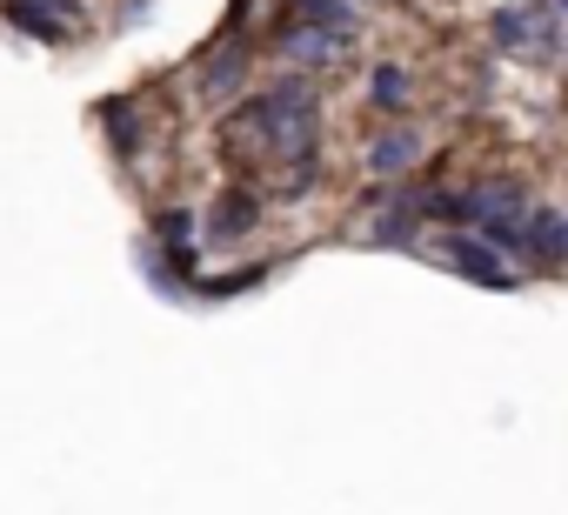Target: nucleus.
<instances>
[{"mask_svg":"<svg viewBox=\"0 0 568 515\" xmlns=\"http://www.w3.org/2000/svg\"><path fill=\"white\" fill-rule=\"evenodd\" d=\"M154 228H161V241H174V248H181V241L194 234V214H161Z\"/></svg>","mask_w":568,"mask_h":515,"instance_id":"9","label":"nucleus"},{"mask_svg":"<svg viewBox=\"0 0 568 515\" xmlns=\"http://www.w3.org/2000/svg\"><path fill=\"white\" fill-rule=\"evenodd\" d=\"M234 128H254L281 161H302V154L315 148V94L288 81V88H274L267 101H254Z\"/></svg>","mask_w":568,"mask_h":515,"instance_id":"1","label":"nucleus"},{"mask_svg":"<svg viewBox=\"0 0 568 515\" xmlns=\"http://www.w3.org/2000/svg\"><path fill=\"white\" fill-rule=\"evenodd\" d=\"M8 21H14L21 34H34V41H61V34H68V14L48 8V0H8Z\"/></svg>","mask_w":568,"mask_h":515,"instance_id":"4","label":"nucleus"},{"mask_svg":"<svg viewBox=\"0 0 568 515\" xmlns=\"http://www.w3.org/2000/svg\"><path fill=\"white\" fill-rule=\"evenodd\" d=\"M254 221H261V214H254V194H227V201H221V214H214L207 228H214L221 241H241Z\"/></svg>","mask_w":568,"mask_h":515,"instance_id":"5","label":"nucleus"},{"mask_svg":"<svg viewBox=\"0 0 568 515\" xmlns=\"http://www.w3.org/2000/svg\"><path fill=\"white\" fill-rule=\"evenodd\" d=\"M342 41L348 34H335V28H295L288 41H281V54H295V61H308V68H328V61H342Z\"/></svg>","mask_w":568,"mask_h":515,"instance_id":"3","label":"nucleus"},{"mask_svg":"<svg viewBox=\"0 0 568 515\" xmlns=\"http://www.w3.org/2000/svg\"><path fill=\"white\" fill-rule=\"evenodd\" d=\"M488 28H495V41H501V48H521V41H528V8H501Z\"/></svg>","mask_w":568,"mask_h":515,"instance_id":"8","label":"nucleus"},{"mask_svg":"<svg viewBox=\"0 0 568 515\" xmlns=\"http://www.w3.org/2000/svg\"><path fill=\"white\" fill-rule=\"evenodd\" d=\"M448 269L455 275H468V282H481V289H515V275L508 269H495V248H481V241H448Z\"/></svg>","mask_w":568,"mask_h":515,"instance_id":"2","label":"nucleus"},{"mask_svg":"<svg viewBox=\"0 0 568 515\" xmlns=\"http://www.w3.org/2000/svg\"><path fill=\"white\" fill-rule=\"evenodd\" d=\"M415 134H388V141H375V174H408L415 168Z\"/></svg>","mask_w":568,"mask_h":515,"instance_id":"6","label":"nucleus"},{"mask_svg":"<svg viewBox=\"0 0 568 515\" xmlns=\"http://www.w3.org/2000/svg\"><path fill=\"white\" fill-rule=\"evenodd\" d=\"M375 108L382 114H402L408 108V74L402 68H375Z\"/></svg>","mask_w":568,"mask_h":515,"instance_id":"7","label":"nucleus"}]
</instances>
